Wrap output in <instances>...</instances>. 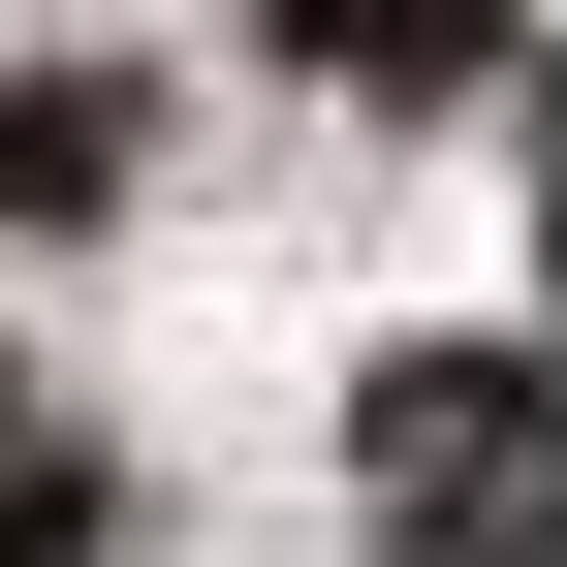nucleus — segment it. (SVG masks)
<instances>
[{
    "instance_id": "obj_3",
    "label": "nucleus",
    "mask_w": 567,
    "mask_h": 567,
    "mask_svg": "<svg viewBox=\"0 0 567 567\" xmlns=\"http://www.w3.org/2000/svg\"><path fill=\"white\" fill-rule=\"evenodd\" d=\"M284 63H316V95H473L505 0H284Z\"/></svg>"
},
{
    "instance_id": "obj_5",
    "label": "nucleus",
    "mask_w": 567,
    "mask_h": 567,
    "mask_svg": "<svg viewBox=\"0 0 567 567\" xmlns=\"http://www.w3.org/2000/svg\"><path fill=\"white\" fill-rule=\"evenodd\" d=\"M536 284H567V63H536Z\"/></svg>"
},
{
    "instance_id": "obj_1",
    "label": "nucleus",
    "mask_w": 567,
    "mask_h": 567,
    "mask_svg": "<svg viewBox=\"0 0 567 567\" xmlns=\"http://www.w3.org/2000/svg\"><path fill=\"white\" fill-rule=\"evenodd\" d=\"M347 473H379L410 567H567V379H536V347H379Z\"/></svg>"
},
{
    "instance_id": "obj_2",
    "label": "nucleus",
    "mask_w": 567,
    "mask_h": 567,
    "mask_svg": "<svg viewBox=\"0 0 567 567\" xmlns=\"http://www.w3.org/2000/svg\"><path fill=\"white\" fill-rule=\"evenodd\" d=\"M126 158H158V126H126L95 63H0V221H126Z\"/></svg>"
},
{
    "instance_id": "obj_4",
    "label": "nucleus",
    "mask_w": 567,
    "mask_h": 567,
    "mask_svg": "<svg viewBox=\"0 0 567 567\" xmlns=\"http://www.w3.org/2000/svg\"><path fill=\"white\" fill-rule=\"evenodd\" d=\"M0 567H95V505H63V473H0Z\"/></svg>"
}]
</instances>
